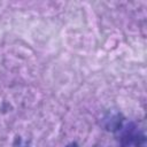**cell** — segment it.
Listing matches in <instances>:
<instances>
[{
  "label": "cell",
  "instance_id": "cell-2",
  "mask_svg": "<svg viewBox=\"0 0 147 147\" xmlns=\"http://www.w3.org/2000/svg\"><path fill=\"white\" fill-rule=\"evenodd\" d=\"M124 124V117L118 111H109L102 118V126L110 132H118Z\"/></svg>",
  "mask_w": 147,
  "mask_h": 147
},
{
  "label": "cell",
  "instance_id": "cell-4",
  "mask_svg": "<svg viewBox=\"0 0 147 147\" xmlns=\"http://www.w3.org/2000/svg\"><path fill=\"white\" fill-rule=\"evenodd\" d=\"M17 147H28V146H25V145H23V144H22V142L20 141V144H18V146H17Z\"/></svg>",
  "mask_w": 147,
  "mask_h": 147
},
{
  "label": "cell",
  "instance_id": "cell-1",
  "mask_svg": "<svg viewBox=\"0 0 147 147\" xmlns=\"http://www.w3.org/2000/svg\"><path fill=\"white\" fill-rule=\"evenodd\" d=\"M119 133V145L121 147H145L146 136L145 132L134 122H129L123 124Z\"/></svg>",
  "mask_w": 147,
  "mask_h": 147
},
{
  "label": "cell",
  "instance_id": "cell-3",
  "mask_svg": "<svg viewBox=\"0 0 147 147\" xmlns=\"http://www.w3.org/2000/svg\"><path fill=\"white\" fill-rule=\"evenodd\" d=\"M65 147H79V145H78L77 142H70V144H68Z\"/></svg>",
  "mask_w": 147,
  "mask_h": 147
}]
</instances>
